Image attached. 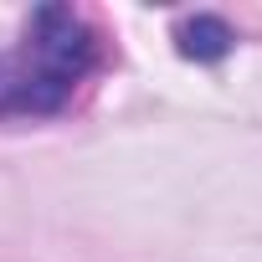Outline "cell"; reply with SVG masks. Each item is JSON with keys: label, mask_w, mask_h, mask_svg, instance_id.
Masks as SVG:
<instances>
[{"label": "cell", "mask_w": 262, "mask_h": 262, "mask_svg": "<svg viewBox=\"0 0 262 262\" xmlns=\"http://www.w3.org/2000/svg\"><path fill=\"white\" fill-rule=\"evenodd\" d=\"M231 26L221 21V16H190L185 26H180V52L185 57H195V62H221L226 52H231Z\"/></svg>", "instance_id": "7a4b0ae2"}, {"label": "cell", "mask_w": 262, "mask_h": 262, "mask_svg": "<svg viewBox=\"0 0 262 262\" xmlns=\"http://www.w3.org/2000/svg\"><path fill=\"white\" fill-rule=\"evenodd\" d=\"M98 62V31L72 6H36L21 41L0 52V118L62 113Z\"/></svg>", "instance_id": "6da1fadb"}]
</instances>
